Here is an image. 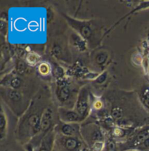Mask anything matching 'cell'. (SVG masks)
<instances>
[{
	"mask_svg": "<svg viewBox=\"0 0 149 151\" xmlns=\"http://www.w3.org/2000/svg\"><path fill=\"white\" fill-rule=\"evenodd\" d=\"M36 103L37 99L34 97L28 110L20 119L17 127V134L20 139L28 141L36 137L40 133L41 116L48 105L46 104L47 102L41 105Z\"/></svg>",
	"mask_w": 149,
	"mask_h": 151,
	"instance_id": "1",
	"label": "cell"
},
{
	"mask_svg": "<svg viewBox=\"0 0 149 151\" xmlns=\"http://www.w3.org/2000/svg\"><path fill=\"white\" fill-rule=\"evenodd\" d=\"M1 95L2 99H4L17 116H22L30 105V101L25 98L20 91L1 86Z\"/></svg>",
	"mask_w": 149,
	"mask_h": 151,
	"instance_id": "2",
	"label": "cell"
},
{
	"mask_svg": "<svg viewBox=\"0 0 149 151\" xmlns=\"http://www.w3.org/2000/svg\"><path fill=\"white\" fill-rule=\"evenodd\" d=\"M84 139L75 137H66L57 134L54 147L58 151H81L84 147Z\"/></svg>",
	"mask_w": 149,
	"mask_h": 151,
	"instance_id": "3",
	"label": "cell"
},
{
	"mask_svg": "<svg viewBox=\"0 0 149 151\" xmlns=\"http://www.w3.org/2000/svg\"><path fill=\"white\" fill-rule=\"evenodd\" d=\"M81 134L84 141L92 147L98 142H104V134L102 129L95 124H88L81 127Z\"/></svg>",
	"mask_w": 149,
	"mask_h": 151,
	"instance_id": "4",
	"label": "cell"
},
{
	"mask_svg": "<svg viewBox=\"0 0 149 151\" xmlns=\"http://www.w3.org/2000/svg\"><path fill=\"white\" fill-rule=\"evenodd\" d=\"M74 110L79 114L83 121L88 115L90 110V96L87 86H83L78 92L75 101Z\"/></svg>",
	"mask_w": 149,
	"mask_h": 151,
	"instance_id": "5",
	"label": "cell"
},
{
	"mask_svg": "<svg viewBox=\"0 0 149 151\" xmlns=\"http://www.w3.org/2000/svg\"><path fill=\"white\" fill-rule=\"evenodd\" d=\"M53 109L51 106H48L45 110L44 111L41 116V132L36 138H38V141L39 143L42 141L43 138L52 130L54 129L55 126H53Z\"/></svg>",
	"mask_w": 149,
	"mask_h": 151,
	"instance_id": "6",
	"label": "cell"
},
{
	"mask_svg": "<svg viewBox=\"0 0 149 151\" xmlns=\"http://www.w3.org/2000/svg\"><path fill=\"white\" fill-rule=\"evenodd\" d=\"M81 127L79 123H63L60 121L59 124L55 126L54 129L55 133L63 136L82 138Z\"/></svg>",
	"mask_w": 149,
	"mask_h": 151,
	"instance_id": "7",
	"label": "cell"
},
{
	"mask_svg": "<svg viewBox=\"0 0 149 151\" xmlns=\"http://www.w3.org/2000/svg\"><path fill=\"white\" fill-rule=\"evenodd\" d=\"M58 119L63 123H80L83 121L79 114L74 109L65 107L58 108Z\"/></svg>",
	"mask_w": 149,
	"mask_h": 151,
	"instance_id": "8",
	"label": "cell"
},
{
	"mask_svg": "<svg viewBox=\"0 0 149 151\" xmlns=\"http://www.w3.org/2000/svg\"><path fill=\"white\" fill-rule=\"evenodd\" d=\"M65 17L68 21L69 24L76 30L78 35H80L83 39L87 40L91 38V37L93 36V30L88 24H86L85 22L75 21L69 17H67L66 15H65Z\"/></svg>",
	"mask_w": 149,
	"mask_h": 151,
	"instance_id": "9",
	"label": "cell"
},
{
	"mask_svg": "<svg viewBox=\"0 0 149 151\" xmlns=\"http://www.w3.org/2000/svg\"><path fill=\"white\" fill-rule=\"evenodd\" d=\"M72 95L73 92L68 85L63 84L58 86L56 90V96L58 100L61 104H66L72 99Z\"/></svg>",
	"mask_w": 149,
	"mask_h": 151,
	"instance_id": "10",
	"label": "cell"
},
{
	"mask_svg": "<svg viewBox=\"0 0 149 151\" xmlns=\"http://www.w3.org/2000/svg\"><path fill=\"white\" fill-rule=\"evenodd\" d=\"M55 128V127H54ZM56 133L55 129H52L41 142L40 146L38 151H53V147H54L55 139Z\"/></svg>",
	"mask_w": 149,
	"mask_h": 151,
	"instance_id": "11",
	"label": "cell"
},
{
	"mask_svg": "<svg viewBox=\"0 0 149 151\" xmlns=\"http://www.w3.org/2000/svg\"><path fill=\"white\" fill-rule=\"evenodd\" d=\"M7 128H8V121H7V114L4 110L3 105L1 104V113H0V137L1 141L7 137Z\"/></svg>",
	"mask_w": 149,
	"mask_h": 151,
	"instance_id": "12",
	"label": "cell"
},
{
	"mask_svg": "<svg viewBox=\"0 0 149 151\" xmlns=\"http://www.w3.org/2000/svg\"><path fill=\"white\" fill-rule=\"evenodd\" d=\"M7 87L21 91V90L24 89V88L26 86L25 81L21 78V75H15L9 78V84Z\"/></svg>",
	"mask_w": 149,
	"mask_h": 151,
	"instance_id": "13",
	"label": "cell"
},
{
	"mask_svg": "<svg viewBox=\"0 0 149 151\" xmlns=\"http://www.w3.org/2000/svg\"><path fill=\"white\" fill-rule=\"evenodd\" d=\"M70 41L71 42L72 45L74 46L75 47L81 51H84L86 50V42L85 40L83 39L82 37L77 33H73L70 37Z\"/></svg>",
	"mask_w": 149,
	"mask_h": 151,
	"instance_id": "14",
	"label": "cell"
},
{
	"mask_svg": "<svg viewBox=\"0 0 149 151\" xmlns=\"http://www.w3.org/2000/svg\"><path fill=\"white\" fill-rule=\"evenodd\" d=\"M149 137V129H145L141 132H140L135 137L134 140H133V144L135 147L139 146L141 143L143 142L147 138Z\"/></svg>",
	"mask_w": 149,
	"mask_h": 151,
	"instance_id": "15",
	"label": "cell"
},
{
	"mask_svg": "<svg viewBox=\"0 0 149 151\" xmlns=\"http://www.w3.org/2000/svg\"><path fill=\"white\" fill-rule=\"evenodd\" d=\"M52 55L55 57V58H58V59H63V49L61 45L58 42H55L53 45L51 50Z\"/></svg>",
	"mask_w": 149,
	"mask_h": 151,
	"instance_id": "16",
	"label": "cell"
},
{
	"mask_svg": "<svg viewBox=\"0 0 149 151\" xmlns=\"http://www.w3.org/2000/svg\"><path fill=\"white\" fill-rule=\"evenodd\" d=\"M108 58V53L106 51H100L96 53L95 56V62L99 67H103L107 62Z\"/></svg>",
	"mask_w": 149,
	"mask_h": 151,
	"instance_id": "17",
	"label": "cell"
},
{
	"mask_svg": "<svg viewBox=\"0 0 149 151\" xmlns=\"http://www.w3.org/2000/svg\"><path fill=\"white\" fill-rule=\"evenodd\" d=\"M111 115L115 121H120L124 115V110L121 106L115 105L111 110Z\"/></svg>",
	"mask_w": 149,
	"mask_h": 151,
	"instance_id": "18",
	"label": "cell"
},
{
	"mask_svg": "<svg viewBox=\"0 0 149 151\" xmlns=\"http://www.w3.org/2000/svg\"><path fill=\"white\" fill-rule=\"evenodd\" d=\"M16 70H17V73H18V75H24L28 72L29 69H28L26 64L24 61H19L18 62V64H17Z\"/></svg>",
	"mask_w": 149,
	"mask_h": 151,
	"instance_id": "19",
	"label": "cell"
},
{
	"mask_svg": "<svg viewBox=\"0 0 149 151\" xmlns=\"http://www.w3.org/2000/svg\"><path fill=\"white\" fill-rule=\"evenodd\" d=\"M117 146L116 142L113 139H108L105 142L103 151H116Z\"/></svg>",
	"mask_w": 149,
	"mask_h": 151,
	"instance_id": "20",
	"label": "cell"
},
{
	"mask_svg": "<svg viewBox=\"0 0 149 151\" xmlns=\"http://www.w3.org/2000/svg\"><path fill=\"white\" fill-rule=\"evenodd\" d=\"M38 70H39V73L41 75H43V76H47L50 74L51 69H50V65L47 63L43 62L39 65Z\"/></svg>",
	"mask_w": 149,
	"mask_h": 151,
	"instance_id": "21",
	"label": "cell"
},
{
	"mask_svg": "<svg viewBox=\"0 0 149 151\" xmlns=\"http://www.w3.org/2000/svg\"><path fill=\"white\" fill-rule=\"evenodd\" d=\"M107 78H108V73H107V72H103L97 77L96 79L95 80V83L98 85L103 84L106 81Z\"/></svg>",
	"mask_w": 149,
	"mask_h": 151,
	"instance_id": "22",
	"label": "cell"
},
{
	"mask_svg": "<svg viewBox=\"0 0 149 151\" xmlns=\"http://www.w3.org/2000/svg\"><path fill=\"white\" fill-rule=\"evenodd\" d=\"M125 129L121 127L115 128L113 130V134L116 137H123L124 135L126 134Z\"/></svg>",
	"mask_w": 149,
	"mask_h": 151,
	"instance_id": "23",
	"label": "cell"
},
{
	"mask_svg": "<svg viewBox=\"0 0 149 151\" xmlns=\"http://www.w3.org/2000/svg\"><path fill=\"white\" fill-rule=\"evenodd\" d=\"M0 32L1 35H6L7 32V24L5 21L3 19L1 20V24H0Z\"/></svg>",
	"mask_w": 149,
	"mask_h": 151,
	"instance_id": "24",
	"label": "cell"
},
{
	"mask_svg": "<svg viewBox=\"0 0 149 151\" xmlns=\"http://www.w3.org/2000/svg\"><path fill=\"white\" fill-rule=\"evenodd\" d=\"M149 99V88L145 87L141 91V99Z\"/></svg>",
	"mask_w": 149,
	"mask_h": 151,
	"instance_id": "25",
	"label": "cell"
},
{
	"mask_svg": "<svg viewBox=\"0 0 149 151\" xmlns=\"http://www.w3.org/2000/svg\"><path fill=\"white\" fill-rule=\"evenodd\" d=\"M138 147H139V149H138V150H140L142 148H149V137L147 138L143 142L141 143Z\"/></svg>",
	"mask_w": 149,
	"mask_h": 151,
	"instance_id": "26",
	"label": "cell"
},
{
	"mask_svg": "<svg viewBox=\"0 0 149 151\" xmlns=\"http://www.w3.org/2000/svg\"><path fill=\"white\" fill-rule=\"evenodd\" d=\"M53 11L50 8L47 9V20L49 23L51 22L52 20L53 19Z\"/></svg>",
	"mask_w": 149,
	"mask_h": 151,
	"instance_id": "27",
	"label": "cell"
},
{
	"mask_svg": "<svg viewBox=\"0 0 149 151\" xmlns=\"http://www.w3.org/2000/svg\"><path fill=\"white\" fill-rule=\"evenodd\" d=\"M55 76L58 77V78H61V77L63 76V70L62 68L58 67L57 68H55Z\"/></svg>",
	"mask_w": 149,
	"mask_h": 151,
	"instance_id": "28",
	"label": "cell"
},
{
	"mask_svg": "<svg viewBox=\"0 0 149 151\" xmlns=\"http://www.w3.org/2000/svg\"><path fill=\"white\" fill-rule=\"evenodd\" d=\"M142 101H143V104L147 107V108H149V99H142Z\"/></svg>",
	"mask_w": 149,
	"mask_h": 151,
	"instance_id": "29",
	"label": "cell"
},
{
	"mask_svg": "<svg viewBox=\"0 0 149 151\" xmlns=\"http://www.w3.org/2000/svg\"><path fill=\"white\" fill-rule=\"evenodd\" d=\"M123 151H141V150H138V149H136V148H133V149H128V150H125Z\"/></svg>",
	"mask_w": 149,
	"mask_h": 151,
	"instance_id": "30",
	"label": "cell"
},
{
	"mask_svg": "<svg viewBox=\"0 0 149 151\" xmlns=\"http://www.w3.org/2000/svg\"><path fill=\"white\" fill-rule=\"evenodd\" d=\"M81 151H89V150H88V149L87 148V147H84V148H83L82 150H81Z\"/></svg>",
	"mask_w": 149,
	"mask_h": 151,
	"instance_id": "31",
	"label": "cell"
}]
</instances>
